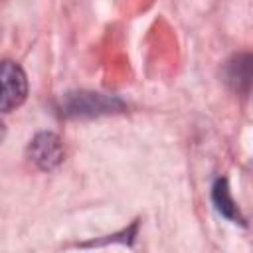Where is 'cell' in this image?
Listing matches in <instances>:
<instances>
[{
	"mask_svg": "<svg viewBox=\"0 0 253 253\" xmlns=\"http://www.w3.org/2000/svg\"><path fill=\"white\" fill-rule=\"evenodd\" d=\"M125 105L117 97L91 93V91H77L67 93L61 101V113L71 119H85V117H99L123 111Z\"/></svg>",
	"mask_w": 253,
	"mask_h": 253,
	"instance_id": "1",
	"label": "cell"
},
{
	"mask_svg": "<svg viewBox=\"0 0 253 253\" xmlns=\"http://www.w3.org/2000/svg\"><path fill=\"white\" fill-rule=\"evenodd\" d=\"M2 97H0V109L2 113H10L12 109L20 107L28 97V77L24 69L14 61L2 63Z\"/></svg>",
	"mask_w": 253,
	"mask_h": 253,
	"instance_id": "2",
	"label": "cell"
},
{
	"mask_svg": "<svg viewBox=\"0 0 253 253\" xmlns=\"http://www.w3.org/2000/svg\"><path fill=\"white\" fill-rule=\"evenodd\" d=\"M30 160L42 170H53L61 164L65 152L61 138L55 132H38L28 146Z\"/></svg>",
	"mask_w": 253,
	"mask_h": 253,
	"instance_id": "3",
	"label": "cell"
},
{
	"mask_svg": "<svg viewBox=\"0 0 253 253\" xmlns=\"http://www.w3.org/2000/svg\"><path fill=\"white\" fill-rule=\"evenodd\" d=\"M223 79L235 93H247L253 89V51L233 55L223 67Z\"/></svg>",
	"mask_w": 253,
	"mask_h": 253,
	"instance_id": "4",
	"label": "cell"
},
{
	"mask_svg": "<svg viewBox=\"0 0 253 253\" xmlns=\"http://www.w3.org/2000/svg\"><path fill=\"white\" fill-rule=\"evenodd\" d=\"M211 202H213L215 210H217L223 217H227V219H231V221L243 223V217H241V213H239V210H237V206H235V202H233V198H231L227 178H217V180L213 182V188H211Z\"/></svg>",
	"mask_w": 253,
	"mask_h": 253,
	"instance_id": "5",
	"label": "cell"
}]
</instances>
